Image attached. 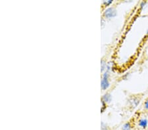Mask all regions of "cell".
<instances>
[{"label": "cell", "mask_w": 148, "mask_h": 130, "mask_svg": "<svg viewBox=\"0 0 148 130\" xmlns=\"http://www.w3.org/2000/svg\"><path fill=\"white\" fill-rule=\"evenodd\" d=\"M102 101L106 103H110L111 101V95L109 93L105 94L102 97Z\"/></svg>", "instance_id": "cell-5"}, {"label": "cell", "mask_w": 148, "mask_h": 130, "mask_svg": "<svg viewBox=\"0 0 148 130\" xmlns=\"http://www.w3.org/2000/svg\"><path fill=\"white\" fill-rule=\"evenodd\" d=\"M147 3V2L146 1H142V3H141V4H140V7H141V8H143V7H144V6L145 5V4Z\"/></svg>", "instance_id": "cell-11"}, {"label": "cell", "mask_w": 148, "mask_h": 130, "mask_svg": "<svg viewBox=\"0 0 148 130\" xmlns=\"http://www.w3.org/2000/svg\"><path fill=\"white\" fill-rule=\"evenodd\" d=\"M140 99L136 97H132L129 100L130 105V106H132L133 108L136 107L138 104L140 103Z\"/></svg>", "instance_id": "cell-3"}, {"label": "cell", "mask_w": 148, "mask_h": 130, "mask_svg": "<svg viewBox=\"0 0 148 130\" xmlns=\"http://www.w3.org/2000/svg\"><path fill=\"white\" fill-rule=\"evenodd\" d=\"M131 129H132V126H131L130 122H127L124 124L121 129V130H131Z\"/></svg>", "instance_id": "cell-6"}, {"label": "cell", "mask_w": 148, "mask_h": 130, "mask_svg": "<svg viewBox=\"0 0 148 130\" xmlns=\"http://www.w3.org/2000/svg\"><path fill=\"white\" fill-rule=\"evenodd\" d=\"M138 125L140 127H142L143 129H145L147 127L148 125V120L145 118H142L139 120L138 122Z\"/></svg>", "instance_id": "cell-4"}, {"label": "cell", "mask_w": 148, "mask_h": 130, "mask_svg": "<svg viewBox=\"0 0 148 130\" xmlns=\"http://www.w3.org/2000/svg\"><path fill=\"white\" fill-rule=\"evenodd\" d=\"M144 108L145 109L148 111V98L145 100V103H144Z\"/></svg>", "instance_id": "cell-9"}, {"label": "cell", "mask_w": 148, "mask_h": 130, "mask_svg": "<svg viewBox=\"0 0 148 130\" xmlns=\"http://www.w3.org/2000/svg\"><path fill=\"white\" fill-rule=\"evenodd\" d=\"M116 14H117V12H116V9L114 7H109L104 11V16L107 18L114 17L116 16Z\"/></svg>", "instance_id": "cell-1"}, {"label": "cell", "mask_w": 148, "mask_h": 130, "mask_svg": "<svg viewBox=\"0 0 148 130\" xmlns=\"http://www.w3.org/2000/svg\"><path fill=\"white\" fill-rule=\"evenodd\" d=\"M106 66L107 65H106V62H105L104 61H101V72H103V71L105 70V68H106Z\"/></svg>", "instance_id": "cell-8"}, {"label": "cell", "mask_w": 148, "mask_h": 130, "mask_svg": "<svg viewBox=\"0 0 148 130\" xmlns=\"http://www.w3.org/2000/svg\"><path fill=\"white\" fill-rule=\"evenodd\" d=\"M113 3V1H112V0H109V1H105L104 2H103V3L106 5H107V6H108V5H110L111 3Z\"/></svg>", "instance_id": "cell-10"}, {"label": "cell", "mask_w": 148, "mask_h": 130, "mask_svg": "<svg viewBox=\"0 0 148 130\" xmlns=\"http://www.w3.org/2000/svg\"><path fill=\"white\" fill-rule=\"evenodd\" d=\"M146 35H148V29H147V32H146Z\"/></svg>", "instance_id": "cell-12"}, {"label": "cell", "mask_w": 148, "mask_h": 130, "mask_svg": "<svg viewBox=\"0 0 148 130\" xmlns=\"http://www.w3.org/2000/svg\"><path fill=\"white\" fill-rule=\"evenodd\" d=\"M101 130H109L108 127H107V125L103 122L101 123Z\"/></svg>", "instance_id": "cell-7"}, {"label": "cell", "mask_w": 148, "mask_h": 130, "mask_svg": "<svg viewBox=\"0 0 148 130\" xmlns=\"http://www.w3.org/2000/svg\"><path fill=\"white\" fill-rule=\"evenodd\" d=\"M108 79V78L103 77V79L101 82V87L102 89H103V90H106V89H107L109 87V82Z\"/></svg>", "instance_id": "cell-2"}]
</instances>
